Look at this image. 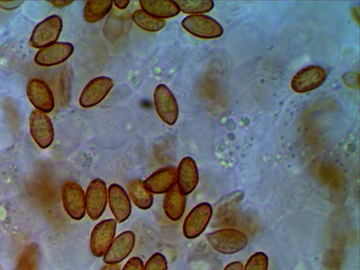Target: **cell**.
Instances as JSON below:
<instances>
[{"mask_svg":"<svg viewBox=\"0 0 360 270\" xmlns=\"http://www.w3.org/2000/svg\"><path fill=\"white\" fill-rule=\"evenodd\" d=\"M154 105L158 115L167 124L174 125L179 118V105L175 96L164 84H160L154 90Z\"/></svg>","mask_w":360,"mask_h":270,"instance_id":"cell-7","label":"cell"},{"mask_svg":"<svg viewBox=\"0 0 360 270\" xmlns=\"http://www.w3.org/2000/svg\"><path fill=\"white\" fill-rule=\"evenodd\" d=\"M269 269V257L266 253L259 252L254 253L247 260L243 270H268Z\"/></svg>","mask_w":360,"mask_h":270,"instance_id":"cell-25","label":"cell"},{"mask_svg":"<svg viewBox=\"0 0 360 270\" xmlns=\"http://www.w3.org/2000/svg\"><path fill=\"white\" fill-rule=\"evenodd\" d=\"M40 256L39 246L37 243H31L19 257L15 270H38Z\"/></svg>","mask_w":360,"mask_h":270,"instance_id":"cell-22","label":"cell"},{"mask_svg":"<svg viewBox=\"0 0 360 270\" xmlns=\"http://www.w3.org/2000/svg\"><path fill=\"white\" fill-rule=\"evenodd\" d=\"M143 270H168V262H167L166 257L162 253H154L147 260L146 265L143 266Z\"/></svg>","mask_w":360,"mask_h":270,"instance_id":"cell-26","label":"cell"},{"mask_svg":"<svg viewBox=\"0 0 360 270\" xmlns=\"http://www.w3.org/2000/svg\"><path fill=\"white\" fill-rule=\"evenodd\" d=\"M24 1H19V0H3L0 1V8L4 9L6 11H15L20 6Z\"/></svg>","mask_w":360,"mask_h":270,"instance_id":"cell-28","label":"cell"},{"mask_svg":"<svg viewBox=\"0 0 360 270\" xmlns=\"http://www.w3.org/2000/svg\"><path fill=\"white\" fill-rule=\"evenodd\" d=\"M135 240H136V238H135L134 231H123L112 240L103 260L107 264H119V263L123 262L133 252Z\"/></svg>","mask_w":360,"mask_h":270,"instance_id":"cell-14","label":"cell"},{"mask_svg":"<svg viewBox=\"0 0 360 270\" xmlns=\"http://www.w3.org/2000/svg\"><path fill=\"white\" fill-rule=\"evenodd\" d=\"M131 19L138 27L144 31L150 32V33H156V32L162 30L166 25V22L162 19L154 18L141 9L134 11Z\"/></svg>","mask_w":360,"mask_h":270,"instance_id":"cell-23","label":"cell"},{"mask_svg":"<svg viewBox=\"0 0 360 270\" xmlns=\"http://www.w3.org/2000/svg\"><path fill=\"white\" fill-rule=\"evenodd\" d=\"M213 217V207L209 202H201L189 212L183 223V234L188 240L197 239L207 229Z\"/></svg>","mask_w":360,"mask_h":270,"instance_id":"cell-4","label":"cell"},{"mask_svg":"<svg viewBox=\"0 0 360 270\" xmlns=\"http://www.w3.org/2000/svg\"><path fill=\"white\" fill-rule=\"evenodd\" d=\"M56 8H62V6H69L73 3L72 0H66V1H62V0H56V1H49Z\"/></svg>","mask_w":360,"mask_h":270,"instance_id":"cell-31","label":"cell"},{"mask_svg":"<svg viewBox=\"0 0 360 270\" xmlns=\"http://www.w3.org/2000/svg\"><path fill=\"white\" fill-rule=\"evenodd\" d=\"M327 78V72L324 68L317 65L304 68L295 74L291 82L294 91L307 93L319 88Z\"/></svg>","mask_w":360,"mask_h":270,"instance_id":"cell-12","label":"cell"},{"mask_svg":"<svg viewBox=\"0 0 360 270\" xmlns=\"http://www.w3.org/2000/svg\"><path fill=\"white\" fill-rule=\"evenodd\" d=\"M176 185V169L174 167L158 169L143 181L144 188L156 195L166 194Z\"/></svg>","mask_w":360,"mask_h":270,"instance_id":"cell-17","label":"cell"},{"mask_svg":"<svg viewBox=\"0 0 360 270\" xmlns=\"http://www.w3.org/2000/svg\"><path fill=\"white\" fill-rule=\"evenodd\" d=\"M109 207L114 215L115 221L124 223L129 219L131 214V204L129 195L123 186L112 184L108 189Z\"/></svg>","mask_w":360,"mask_h":270,"instance_id":"cell-15","label":"cell"},{"mask_svg":"<svg viewBox=\"0 0 360 270\" xmlns=\"http://www.w3.org/2000/svg\"><path fill=\"white\" fill-rule=\"evenodd\" d=\"M143 262L139 257H133L125 263L122 270H143Z\"/></svg>","mask_w":360,"mask_h":270,"instance_id":"cell-27","label":"cell"},{"mask_svg":"<svg viewBox=\"0 0 360 270\" xmlns=\"http://www.w3.org/2000/svg\"><path fill=\"white\" fill-rule=\"evenodd\" d=\"M183 28L201 39H215L224 34V28L214 18L204 15H188L183 19Z\"/></svg>","mask_w":360,"mask_h":270,"instance_id":"cell-5","label":"cell"},{"mask_svg":"<svg viewBox=\"0 0 360 270\" xmlns=\"http://www.w3.org/2000/svg\"><path fill=\"white\" fill-rule=\"evenodd\" d=\"M117 233V221L108 219L99 221L93 229L90 236V252L96 257L101 258L108 252Z\"/></svg>","mask_w":360,"mask_h":270,"instance_id":"cell-8","label":"cell"},{"mask_svg":"<svg viewBox=\"0 0 360 270\" xmlns=\"http://www.w3.org/2000/svg\"><path fill=\"white\" fill-rule=\"evenodd\" d=\"M114 5L117 6L118 9H121V11H124V9L127 8L128 6L130 4L129 0H115Z\"/></svg>","mask_w":360,"mask_h":270,"instance_id":"cell-30","label":"cell"},{"mask_svg":"<svg viewBox=\"0 0 360 270\" xmlns=\"http://www.w3.org/2000/svg\"><path fill=\"white\" fill-rule=\"evenodd\" d=\"M199 174L197 164L191 157H186L176 169V186L183 195H188L197 188Z\"/></svg>","mask_w":360,"mask_h":270,"instance_id":"cell-16","label":"cell"},{"mask_svg":"<svg viewBox=\"0 0 360 270\" xmlns=\"http://www.w3.org/2000/svg\"><path fill=\"white\" fill-rule=\"evenodd\" d=\"M243 262H233L225 266L224 270H243Z\"/></svg>","mask_w":360,"mask_h":270,"instance_id":"cell-29","label":"cell"},{"mask_svg":"<svg viewBox=\"0 0 360 270\" xmlns=\"http://www.w3.org/2000/svg\"><path fill=\"white\" fill-rule=\"evenodd\" d=\"M114 80L109 77L101 76L90 80L80 94V107L90 108L101 104L114 88Z\"/></svg>","mask_w":360,"mask_h":270,"instance_id":"cell-10","label":"cell"},{"mask_svg":"<svg viewBox=\"0 0 360 270\" xmlns=\"http://www.w3.org/2000/svg\"><path fill=\"white\" fill-rule=\"evenodd\" d=\"M139 3L141 11L162 20L174 18L180 12L176 1L172 0H140Z\"/></svg>","mask_w":360,"mask_h":270,"instance_id":"cell-19","label":"cell"},{"mask_svg":"<svg viewBox=\"0 0 360 270\" xmlns=\"http://www.w3.org/2000/svg\"><path fill=\"white\" fill-rule=\"evenodd\" d=\"M209 245L224 255H233L242 252L249 243L245 233L236 229H221L207 234Z\"/></svg>","mask_w":360,"mask_h":270,"instance_id":"cell-1","label":"cell"},{"mask_svg":"<svg viewBox=\"0 0 360 270\" xmlns=\"http://www.w3.org/2000/svg\"><path fill=\"white\" fill-rule=\"evenodd\" d=\"M27 94L29 101L37 108V110L48 114L53 112L56 107L53 93L43 79L34 78L29 80Z\"/></svg>","mask_w":360,"mask_h":270,"instance_id":"cell-11","label":"cell"},{"mask_svg":"<svg viewBox=\"0 0 360 270\" xmlns=\"http://www.w3.org/2000/svg\"><path fill=\"white\" fill-rule=\"evenodd\" d=\"M63 29L62 18L57 15H50L34 27L30 37V45L37 49L57 43Z\"/></svg>","mask_w":360,"mask_h":270,"instance_id":"cell-3","label":"cell"},{"mask_svg":"<svg viewBox=\"0 0 360 270\" xmlns=\"http://www.w3.org/2000/svg\"><path fill=\"white\" fill-rule=\"evenodd\" d=\"M186 205V195L179 191L178 186H174L166 193L163 201L164 213L170 221H178L184 215Z\"/></svg>","mask_w":360,"mask_h":270,"instance_id":"cell-18","label":"cell"},{"mask_svg":"<svg viewBox=\"0 0 360 270\" xmlns=\"http://www.w3.org/2000/svg\"><path fill=\"white\" fill-rule=\"evenodd\" d=\"M29 127L32 138L41 149H47L53 144L54 128L47 114L37 109L32 111Z\"/></svg>","mask_w":360,"mask_h":270,"instance_id":"cell-9","label":"cell"},{"mask_svg":"<svg viewBox=\"0 0 360 270\" xmlns=\"http://www.w3.org/2000/svg\"><path fill=\"white\" fill-rule=\"evenodd\" d=\"M101 270H121V266L119 264H107L103 266Z\"/></svg>","mask_w":360,"mask_h":270,"instance_id":"cell-32","label":"cell"},{"mask_svg":"<svg viewBox=\"0 0 360 270\" xmlns=\"http://www.w3.org/2000/svg\"><path fill=\"white\" fill-rule=\"evenodd\" d=\"M114 5L112 0H89L84 6L83 15L88 22H94L102 20L111 11Z\"/></svg>","mask_w":360,"mask_h":270,"instance_id":"cell-21","label":"cell"},{"mask_svg":"<svg viewBox=\"0 0 360 270\" xmlns=\"http://www.w3.org/2000/svg\"><path fill=\"white\" fill-rule=\"evenodd\" d=\"M127 192L131 202L141 210H148L153 207V194L144 188L143 180L133 179L128 182Z\"/></svg>","mask_w":360,"mask_h":270,"instance_id":"cell-20","label":"cell"},{"mask_svg":"<svg viewBox=\"0 0 360 270\" xmlns=\"http://www.w3.org/2000/svg\"><path fill=\"white\" fill-rule=\"evenodd\" d=\"M74 51L73 44L57 41L44 47L35 54L34 62L41 67H53L66 62Z\"/></svg>","mask_w":360,"mask_h":270,"instance_id":"cell-13","label":"cell"},{"mask_svg":"<svg viewBox=\"0 0 360 270\" xmlns=\"http://www.w3.org/2000/svg\"><path fill=\"white\" fill-rule=\"evenodd\" d=\"M86 213L90 219L98 220L107 208L108 186L104 180L96 179L89 183L86 191Z\"/></svg>","mask_w":360,"mask_h":270,"instance_id":"cell-6","label":"cell"},{"mask_svg":"<svg viewBox=\"0 0 360 270\" xmlns=\"http://www.w3.org/2000/svg\"><path fill=\"white\" fill-rule=\"evenodd\" d=\"M176 3L179 11L191 15L210 12L214 6V2L212 0H179Z\"/></svg>","mask_w":360,"mask_h":270,"instance_id":"cell-24","label":"cell"},{"mask_svg":"<svg viewBox=\"0 0 360 270\" xmlns=\"http://www.w3.org/2000/svg\"><path fill=\"white\" fill-rule=\"evenodd\" d=\"M64 210L72 219L82 220L86 215V195L82 186L73 180H68L62 186Z\"/></svg>","mask_w":360,"mask_h":270,"instance_id":"cell-2","label":"cell"}]
</instances>
